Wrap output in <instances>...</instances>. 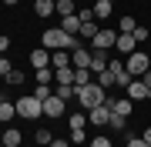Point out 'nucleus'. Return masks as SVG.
<instances>
[{
	"instance_id": "nucleus-3",
	"label": "nucleus",
	"mask_w": 151,
	"mask_h": 147,
	"mask_svg": "<svg viewBox=\"0 0 151 147\" xmlns=\"http://www.w3.org/2000/svg\"><path fill=\"white\" fill-rule=\"evenodd\" d=\"M14 107H17V117H24V120H37V117L44 114V104H40L37 97H34V94L20 97V100L14 104Z\"/></svg>"
},
{
	"instance_id": "nucleus-15",
	"label": "nucleus",
	"mask_w": 151,
	"mask_h": 147,
	"mask_svg": "<svg viewBox=\"0 0 151 147\" xmlns=\"http://www.w3.org/2000/svg\"><path fill=\"white\" fill-rule=\"evenodd\" d=\"M50 67H54V70L70 67V50H54V54H50Z\"/></svg>"
},
{
	"instance_id": "nucleus-38",
	"label": "nucleus",
	"mask_w": 151,
	"mask_h": 147,
	"mask_svg": "<svg viewBox=\"0 0 151 147\" xmlns=\"http://www.w3.org/2000/svg\"><path fill=\"white\" fill-rule=\"evenodd\" d=\"M77 17H81V20H94V10H91V7H84V10L77 13Z\"/></svg>"
},
{
	"instance_id": "nucleus-28",
	"label": "nucleus",
	"mask_w": 151,
	"mask_h": 147,
	"mask_svg": "<svg viewBox=\"0 0 151 147\" xmlns=\"http://www.w3.org/2000/svg\"><path fill=\"white\" fill-rule=\"evenodd\" d=\"M34 137H37V144H44V147H47L50 141H54V137H50V131H47V127H40V131L34 134Z\"/></svg>"
},
{
	"instance_id": "nucleus-43",
	"label": "nucleus",
	"mask_w": 151,
	"mask_h": 147,
	"mask_svg": "<svg viewBox=\"0 0 151 147\" xmlns=\"http://www.w3.org/2000/svg\"><path fill=\"white\" fill-rule=\"evenodd\" d=\"M148 97H151V87H148Z\"/></svg>"
},
{
	"instance_id": "nucleus-11",
	"label": "nucleus",
	"mask_w": 151,
	"mask_h": 147,
	"mask_svg": "<svg viewBox=\"0 0 151 147\" xmlns=\"http://www.w3.org/2000/svg\"><path fill=\"white\" fill-rule=\"evenodd\" d=\"M30 64H34V70H44V67H50V54H47L44 47H37V50L30 54Z\"/></svg>"
},
{
	"instance_id": "nucleus-21",
	"label": "nucleus",
	"mask_w": 151,
	"mask_h": 147,
	"mask_svg": "<svg viewBox=\"0 0 151 147\" xmlns=\"http://www.w3.org/2000/svg\"><path fill=\"white\" fill-rule=\"evenodd\" d=\"M54 94H57L60 100H74V94H77V87H74V84H57V90H54Z\"/></svg>"
},
{
	"instance_id": "nucleus-4",
	"label": "nucleus",
	"mask_w": 151,
	"mask_h": 147,
	"mask_svg": "<svg viewBox=\"0 0 151 147\" xmlns=\"http://www.w3.org/2000/svg\"><path fill=\"white\" fill-rule=\"evenodd\" d=\"M124 67H128V74H131V77H134V74L145 77V74L151 70V57H148V54H141V50H134V54H128V64H124Z\"/></svg>"
},
{
	"instance_id": "nucleus-9",
	"label": "nucleus",
	"mask_w": 151,
	"mask_h": 147,
	"mask_svg": "<svg viewBox=\"0 0 151 147\" xmlns=\"http://www.w3.org/2000/svg\"><path fill=\"white\" fill-rule=\"evenodd\" d=\"M81 17H77V13H70V17H60V30H64V33H70V37H77V33H81Z\"/></svg>"
},
{
	"instance_id": "nucleus-26",
	"label": "nucleus",
	"mask_w": 151,
	"mask_h": 147,
	"mask_svg": "<svg viewBox=\"0 0 151 147\" xmlns=\"http://www.w3.org/2000/svg\"><path fill=\"white\" fill-rule=\"evenodd\" d=\"M50 94H54V90H50V84H37V90H34V97H37V100L44 104V100L50 97Z\"/></svg>"
},
{
	"instance_id": "nucleus-35",
	"label": "nucleus",
	"mask_w": 151,
	"mask_h": 147,
	"mask_svg": "<svg viewBox=\"0 0 151 147\" xmlns=\"http://www.w3.org/2000/svg\"><path fill=\"white\" fill-rule=\"evenodd\" d=\"M84 124H87L84 114H74V117H70V127H84Z\"/></svg>"
},
{
	"instance_id": "nucleus-25",
	"label": "nucleus",
	"mask_w": 151,
	"mask_h": 147,
	"mask_svg": "<svg viewBox=\"0 0 151 147\" xmlns=\"http://www.w3.org/2000/svg\"><path fill=\"white\" fill-rule=\"evenodd\" d=\"M34 77H37V84H50L54 80V67H44V70H37Z\"/></svg>"
},
{
	"instance_id": "nucleus-40",
	"label": "nucleus",
	"mask_w": 151,
	"mask_h": 147,
	"mask_svg": "<svg viewBox=\"0 0 151 147\" xmlns=\"http://www.w3.org/2000/svg\"><path fill=\"white\" fill-rule=\"evenodd\" d=\"M141 137H145V141H148V144H151V127H148V131H145V134H141Z\"/></svg>"
},
{
	"instance_id": "nucleus-24",
	"label": "nucleus",
	"mask_w": 151,
	"mask_h": 147,
	"mask_svg": "<svg viewBox=\"0 0 151 147\" xmlns=\"http://www.w3.org/2000/svg\"><path fill=\"white\" fill-rule=\"evenodd\" d=\"M74 4H77V0H57V13L60 17H70V13H74Z\"/></svg>"
},
{
	"instance_id": "nucleus-22",
	"label": "nucleus",
	"mask_w": 151,
	"mask_h": 147,
	"mask_svg": "<svg viewBox=\"0 0 151 147\" xmlns=\"http://www.w3.org/2000/svg\"><path fill=\"white\" fill-rule=\"evenodd\" d=\"M54 80L57 84H74V70L70 67H60V70H54Z\"/></svg>"
},
{
	"instance_id": "nucleus-42",
	"label": "nucleus",
	"mask_w": 151,
	"mask_h": 147,
	"mask_svg": "<svg viewBox=\"0 0 151 147\" xmlns=\"http://www.w3.org/2000/svg\"><path fill=\"white\" fill-rule=\"evenodd\" d=\"M0 104H4V94H0Z\"/></svg>"
},
{
	"instance_id": "nucleus-14",
	"label": "nucleus",
	"mask_w": 151,
	"mask_h": 147,
	"mask_svg": "<svg viewBox=\"0 0 151 147\" xmlns=\"http://www.w3.org/2000/svg\"><path fill=\"white\" fill-rule=\"evenodd\" d=\"M91 10H94V17H101V20H104V17H111V13H114V0H94Z\"/></svg>"
},
{
	"instance_id": "nucleus-1",
	"label": "nucleus",
	"mask_w": 151,
	"mask_h": 147,
	"mask_svg": "<svg viewBox=\"0 0 151 147\" xmlns=\"http://www.w3.org/2000/svg\"><path fill=\"white\" fill-rule=\"evenodd\" d=\"M74 100L81 104V107H87V110H91V107H97V104H104V100H108V90H104L97 80H91V84H84V87H77Z\"/></svg>"
},
{
	"instance_id": "nucleus-31",
	"label": "nucleus",
	"mask_w": 151,
	"mask_h": 147,
	"mask_svg": "<svg viewBox=\"0 0 151 147\" xmlns=\"http://www.w3.org/2000/svg\"><path fill=\"white\" fill-rule=\"evenodd\" d=\"M4 80H7V84H20V80H24V74H20V70H17V67H14V70H10V74H7V77H4Z\"/></svg>"
},
{
	"instance_id": "nucleus-33",
	"label": "nucleus",
	"mask_w": 151,
	"mask_h": 147,
	"mask_svg": "<svg viewBox=\"0 0 151 147\" xmlns=\"http://www.w3.org/2000/svg\"><path fill=\"white\" fill-rule=\"evenodd\" d=\"M91 147H114V144H111V137H94Z\"/></svg>"
},
{
	"instance_id": "nucleus-23",
	"label": "nucleus",
	"mask_w": 151,
	"mask_h": 147,
	"mask_svg": "<svg viewBox=\"0 0 151 147\" xmlns=\"http://www.w3.org/2000/svg\"><path fill=\"white\" fill-rule=\"evenodd\" d=\"M81 37H87V40L97 37V23H94V20H84V23H81Z\"/></svg>"
},
{
	"instance_id": "nucleus-18",
	"label": "nucleus",
	"mask_w": 151,
	"mask_h": 147,
	"mask_svg": "<svg viewBox=\"0 0 151 147\" xmlns=\"http://www.w3.org/2000/svg\"><path fill=\"white\" fill-rule=\"evenodd\" d=\"M14 114H17V107H14L10 100H4V104H0V124H10Z\"/></svg>"
},
{
	"instance_id": "nucleus-6",
	"label": "nucleus",
	"mask_w": 151,
	"mask_h": 147,
	"mask_svg": "<svg viewBox=\"0 0 151 147\" xmlns=\"http://www.w3.org/2000/svg\"><path fill=\"white\" fill-rule=\"evenodd\" d=\"M114 50H121V54H134V50H138L134 33H118V40H114Z\"/></svg>"
},
{
	"instance_id": "nucleus-19",
	"label": "nucleus",
	"mask_w": 151,
	"mask_h": 147,
	"mask_svg": "<svg viewBox=\"0 0 151 147\" xmlns=\"http://www.w3.org/2000/svg\"><path fill=\"white\" fill-rule=\"evenodd\" d=\"M84 84H91V70L87 67H74V87H84Z\"/></svg>"
},
{
	"instance_id": "nucleus-30",
	"label": "nucleus",
	"mask_w": 151,
	"mask_h": 147,
	"mask_svg": "<svg viewBox=\"0 0 151 147\" xmlns=\"http://www.w3.org/2000/svg\"><path fill=\"white\" fill-rule=\"evenodd\" d=\"M70 141H74V144H84V127H70Z\"/></svg>"
},
{
	"instance_id": "nucleus-10",
	"label": "nucleus",
	"mask_w": 151,
	"mask_h": 147,
	"mask_svg": "<svg viewBox=\"0 0 151 147\" xmlns=\"http://www.w3.org/2000/svg\"><path fill=\"white\" fill-rule=\"evenodd\" d=\"M34 13L47 20V17H54V13H57V4H54V0H34Z\"/></svg>"
},
{
	"instance_id": "nucleus-13",
	"label": "nucleus",
	"mask_w": 151,
	"mask_h": 147,
	"mask_svg": "<svg viewBox=\"0 0 151 147\" xmlns=\"http://www.w3.org/2000/svg\"><path fill=\"white\" fill-rule=\"evenodd\" d=\"M70 60H74V67H87L91 70V50H84V47L70 50Z\"/></svg>"
},
{
	"instance_id": "nucleus-37",
	"label": "nucleus",
	"mask_w": 151,
	"mask_h": 147,
	"mask_svg": "<svg viewBox=\"0 0 151 147\" xmlns=\"http://www.w3.org/2000/svg\"><path fill=\"white\" fill-rule=\"evenodd\" d=\"M134 40H138V44H145V40H148V30L138 27V30H134Z\"/></svg>"
},
{
	"instance_id": "nucleus-12",
	"label": "nucleus",
	"mask_w": 151,
	"mask_h": 147,
	"mask_svg": "<svg viewBox=\"0 0 151 147\" xmlns=\"http://www.w3.org/2000/svg\"><path fill=\"white\" fill-rule=\"evenodd\" d=\"M128 97H131V100H145V97H148V84H145V80H131V84H128Z\"/></svg>"
},
{
	"instance_id": "nucleus-29",
	"label": "nucleus",
	"mask_w": 151,
	"mask_h": 147,
	"mask_svg": "<svg viewBox=\"0 0 151 147\" xmlns=\"http://www.w3.org/2000/svg\"><path fill=\"white\" fill-rule=\"evenodd\" d=\"M108 127H114V131H124V117H121V114H111Z\"/></svg>"
},
{
	"instance_id": "nucleus-5",
	"label": "nucleus",
	"mask_w": 151,
	"mask_h": 147,
	"mask_svg": "<svg viewBox=\"0 0 151 147\" xmlns=\"http://www.w3.org/2000/svg\"><path fill=\"white\" fill-rule=\"evenodd\" d=\"M114 40H118V30H97V37L91 44H94V50H111Z\"/></svg>"
},
{
	"instance_id": "nucleus-27",
	"label": "nucleus",
	"mask_w": 151,
	"mask_h": 147,
	"mask_svg": "<svg viewBox=\"0 0 151 147\" xmlns=\"http://www.w3.org/2000/svg\"><path fill=\"white\" fill-rule=\"evenodd\" d=\"M97 84H101V87L108 90L111 84H114V74H111V70H104V74H97Z\"/></svg>"
},
{
	"instance_id": "nucleus-16",
	"label": "nucleus",
	"mask_w": 151,
	"mask_h": 147,
	"mask_svg": "<svg viewBox=\"0 0 151 147\" xmlns=\"http://www.w3.org/2000/svg\"><path fill=\"white\" fill-rule=\"evenodd\" d=\"M0 144L4 147H20V131H17V127H7L4 137H0Z\"/></svg>"
},
{
	"instance_id": "nucleus-32",
	"label": "nucleus",
	"mask_w": 151,
	"mask_h": 147,
	"mask_svg": "<svg viewBox=\"0 0 151 147\" xmlns=\"http://www.w3.org/2000/svg\"><path fill=\"white\" fill-rule=\"evenodd\" d=\"M10 70H14V64H10V60H7V57H0V77H7Z\"/></svg>"
},
{
	"instance_id": "nucleus-39",
	"label": "nucleus",
	"mask_w": 151,
	"mask_h": 147,
	"mask_svg": "<svg viewBox=\"0 0 151 147\" xmlns=\"http://www.w3.org/2000/svg\"><path fill=\"white\" fill-rule=\"evenodd\" d=\"M47 147H70V144H67V141H50Z\"/></svg>"
},
{
	"instance_id": "nucleus-8",
	"label": "nucleus",
	"mask_w": 151,
	"mask_h": 147,
	"mask_svg": "<svg viewBox=\"0 0 151 147\" xmlns=\"http://www.w3.org/2000/svg\"><path fill=\"white\" fill-rule=\"evenodd\" d=\"M108 50H91V74H104L108 70Z\"/></svg>"
},
{
	"instance_id": "nucleus-2",
	"label": "nucleus",
	"mask_w": 151,
	"mask_h": 147,
	"mask_svg": "<svg viewBox=\"0 0 151 147\" xmlns=\"http://www.w3.org/2000/svg\"><path fill=\"white\" fill-rule=\"evenodd\" d=\"M44 47H54V50H77L81 44H77V37L64 33L60 27H50V30H44Z\"/></svg>"
},
{
	"instance_id": "nucleus-44",
	"label": "nucleus",
	"mask_w": 151,
	"mask_h": 147,
	"mask_svg": "<svg viewBox=\"0 0 151 147\" xmlns=\"http://www.w3.org/2000/svg\"><path fill=\"white\" fill-rule=\"evenodd\" d=\"M54 4H57V0H54Z\"/></svg>"
},
{
	"instance_id": "nucleus-17",
	"label": "nucleus",
	"mask_w": 151,
	"mask_h": 147,
	"mask_svg": "<svg viewBox=\"0 0 151 147\" xmlns=\"http://www.w3.org/2000/svg\"><path fill=\"white\" fill-rule=\"evenodd\" d=\"M111 110H114V114H121V117H131L134 104H131V100H111Z\"/></svg>"
},
{
	"instance_id": "nucleus-34",
	"label": "nucleus",
	"mask_w": 151,
	"mask_h": 147,
	"mask_svg": "<svg viewBox=\"0 0 151 147\" xmlns=\"http://www.w3.org/2000/svg\"><path fill=\"white\" fill-rule=\"evenodd\" d=\"M7 50H10V37H7V33H0V57H4Z\"/></svg>"
},
{
	"instance_id": "nucleus-20",
	"label": "nucleus",
	"mask_w": 151,
	"mask_h": 147,
	"mask_svg": "<svg viewBox=\"0 0 151 147\" xmlns=\"http://www.w3.org/2000/svg\"><path fill=\"white\" fill-rule=\"evenodd\" d=\"M134 30H138L134 17H121V20H118V33H134Z\"/></svg>"
},
{
	"instance_id": "nucleus-36",
	"label": "nucleus",
	"mask_w": 151,
	"mask_h": 147,
	"mask_svg": "<svg viewBox=\"0 0 151 147\" xmlns=\"http://www.w3.org/2000/svg\"><path fill=\"white\" fill-rule=\"evenodd\" d=\"M128 147H151V144L145 141V137H131V141H128Z\"/></svg>"
},
{
	"instance_id": "nucleus-7",
	"label": "nucleus",
	"mask_w": 151,
	"mask_h": 147,
	"mask_svg": "<svg viewBox=\"0 0 151 147\" xmlns=\"http://www.w3.org/2000/svg\"><path fill=\"white\" fill-rule=\"evenodd\" d=\"M64 114V100L57 97V94H50L47 100H44V117H60Z\"/></svg>"
},
{
	"instance_id": "nucleus-41",
	"label": "nucleus",
	"mask_w": 151,
	"mask_h": 147,
	"mask_svg": "<svg viewBox=\"0 0 151 147\" xmlns=\"http://www.w3.org/2000/svg\"><path fill=\"white\" fill-rule=\"evenodd\" d=\"M4 4H7V7H14V4H20V0H4Z\"/></svg>"
}]
</instances>
